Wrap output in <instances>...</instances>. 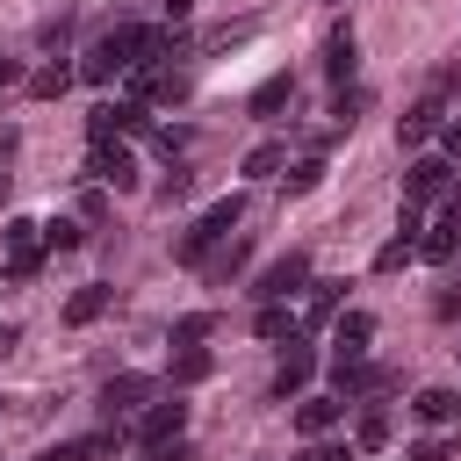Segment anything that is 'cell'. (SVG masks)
I'll list each match as a JSON object with an SVG mask.
<instances>
[{"label":"cell","mask_w":461,"mask_h":461,"mask_svg":"<svg viewBox=\"0 0 461 461\" xmlns=\"http://www.w3.org/2000/svg\"><path fill=\"white\" fill-rule=\"evenodd\" d=\"M115 130H122V137H144V130H151V108L130 94V101H101V108L86 115V137H94V144H115Z\"/></svg>","instance_id":"obj_2"},{"label":"cell","mask_w":461,"mask_h":461,"mask_svg":"<svg viewBox=\"0 0 461 461\" xmlns=\"http://www.w3.org/2000/svg\"><path fill=\"white\" fill-rule=\"evenodd\" d=\"M353 447H360V454H382V447H389V418H382V411H360V432H353Z\"/></svg>","instance_id":"obj_23"},{"label":"cell","mask_w":461,"mask_h":461,"mask_svg":"<svg viewBox=\"0 0 461 461\" xmlns=\"http://www.w3.org/2000/svg\"><path fill=\"white\" fill-rule=\"evenodd\" d=\"M295 461H353V447H339V439H310Z\"/></svg>","instance_id":"obj_30"},{"label":"cell","mask_w":461,"mask_h":461,"mask_svg":"<svg viewBox=\"0 0 461 461\" xmlns=\"http://www.w3.org/2000/svg\"><path fill=\"white\" fill-rule=\"evenodd\" d=\"M288 101H295V79H288V72H274V79L252 94V115H274V108H288Z\"/></svg>","instance_id":"obj_17"},{"label":"cell","mask_w":461,"mask_h":461,"mask_svg":"<svg viewBox=\"0 0 461 461\" xmlns=\"http://www.w3.org/2000/svg\"><path fill=\"white\" fill-rule=\"evenodd\" d=\"M194 14V0H166V22H187Z\"/></svg>","instance_id":"obj_37"},{"label":"cell","mask_w":461,"mask_h":461,"mask_svg":"<svg viewBox=\"0 0 461 461\" xmlns=\"http://www.w3.org/2000/svg\"><path fill=\"white\" fill-rule=\"evenodd\" d=\"M151 461H194V447L187 439H166V447H151Z\"/></svg>","instance_id":"obj_34"},{"label":"cell","mask_w":461,"mask_h":461,"mask_svg":"<svg viewBox=\"0 0 461 461\" xmlns=\"http://www.w3.org/2000/svg\"><path fill=\"white\" fill-rule=\"evenodd\" d=\"M130 432H137L144 447H166V439H180V432H187V403H180V396H166V403H151Z\"/></svg>","instance_id":"obj_6"},{"label":"cell","mask_w":461,"mask_h":461,"mask_svg":"<svg viewBox=\"0 0 461 461\" xmlns=\"http://www.w3.org/2000/svg\"><path fill=\"white\" fill-rule=\"evenodd\" d=\"M454 252H461V223H439V230L418 238V259H425V267H447Z\"/></svg>","instance_id":"obj_15"},{"label":"cell","mask_w":461,"mask_h":461,"mask_svg":"<svg viewBox=\"0 0 461 461\" xmlns=\"http://www.w3.org/2000/svg\"><path fill=\"white\" fill-rule=\"evenodd\" d=\"M108 295H115V288H101V281H86V288H72V295H65V324H94V317L108 310Z\"/></svg>","instance_id":"obj_13"},{"label":"cell","mask_w":461,"mask_h":461,"mask_svg":"<svg viewBox=\"0 0 461 461\" xmlns=\"http://www.w3.org/2000/svg\"><path fill=\"white\" fill-rule=\"evenodd\" d=\"M295 288H310V252H281V259L252 281V295H259V303H288Z\"/></svg>","instance_id":"obj_3"},{"label":"cell","mask_w":461,"mask_h":461,"mask_svg":"<svg viewBox=\"0 0 461 461\" xmlns=\"http://www.w3.org/2000/svg\"><path fill=\"white\" fill-rule=\"evenodd\" d=\"M209 367H216V360H209L202 346H180V353H173V382H209Z\"/></svg>","instance_id":"obj_22"},{"label":"cell","mask_w":461,"mask_h":461,"mask_svg":"<svg viewBox=\"0 0 461 461\" xmlns=\"http://www.w3.org/2000/svg\"><path fill=\"white\" fill-rule=\"evenodd\" d=\"M411 411H418L425 425H454V418H461V396H454V389H418Z\"/></svg>","instance_id":"obj_14"},{"label":"cell","mask_w":461,"mask_h":461,"mask_svg":"<svg viewBox=\"0 0 461 461\" xmlns=\"http://www.w3.org/2000/svg\"><path fill=\"white\" fill-rule=\"evenodd\" d=\"M122 439H130V432H122V425H108V432H94V439H86V454H94V461H115V454H122Z\"/></svg>","instance_id":"obj_29"},{"label":"cell","mask_w":461,"mask_h":461,"mask_svg":"<svg viewBox=\"0 0 461 461\" xmlns=\"http://www.w3.org/2000/svg\"><path fill=\"white\" fill-rule=\"evenodd\" d=\"M339 288H346V281H310V317H303V324H331V317H339Z\"/></svg>","instance_id":"obj_19"},{"label":"cell","mask_w":461,"mask_h":461,"mask_svg":"<svg viewBox=\"0 0 461 461\" xmlns=\"http://www.w3.org/2000/svg\"><path fill=\"white\" fill-rule=\"evenodd\" d=\"M339 418H346L339 396H303V403H295V432H303V439H324Z\"/></svg>","instance_id":"obj_8"},{"label":"cell","mask_w":461,"mask_h":461,"mask_svg":"<svg viewBox=\"0 0 461 461\" xmlns=\"http://www.w3.org/2000/svg\"><path fill=\"white\" fill-rule=\"evenodd\" d=\"M331 339H339V353H367V339H375V317H367V310H346Z\"/></svg>","instance_id":"obj_16"},{"label":"cell","mask_w":461,"mask_h":461,"mask_svg":"<svg viewBox=\"0 0 461 461\" xmlns=\"http://www.w3.org/2000/svg\"><path fill=\"white\" fill-rule=\"evenodd\" d=\"M439 122H447V108H439V94H425V101H418V108H411V115L396 122V137H403V144H425V137H432Z\"/></svg>","instance_id":"obj_10"},{"label":"cell","mask_w":461,"mask_h":461,"mask_svg":"<svg viewBox=\"0 0 461 461\" xmlns=\"http://www.w3.org/2000/svg\"><path fill=\"white\" fill-rule=\"evenodd\" d=\"M360 108H367V86H339V94H331V115H339V130H346Z\"/></svg>","instance_id":"obj_26"},{"label":"cell","mask_w":461,"mask_h":461,"mask_svg":"<svg viewBox=\"0 0 461 461\" xmlns=\"http://www.w3.org/2000/svg\"><path fill=\"white\" fill-rule=\"evenodd\" d=\"M151 396V375H115L108 389H101V411H108V425H122V411H137Z\"/></svg>","instance_id":"obj_7"},{"label":"cell","mask_w":461,"mask_h":461,"mask_svg":"<svg viewBox=\"0 0 461 461\" xmlns=\"http://www.w3.org/2000/svg\"><path fill=\"white\" fill-rule=\"evenodd\" d=\"M454 447H461V439H425V447H411L403 461H454Z\"/></svg>","instance_id":"obj_32"},{"label":"cell","mask_w":461,"mask_h":461,"mask_svg":"<svg viewBox=\"0 0 461 461\" xmlns=\"http://www.w3.org/2000/svg\"><path fill=\"white\" fill-rule=\"evenodd\" d=\"M65 86H72V65H43V72H29V94H36V101H58Z\"/></svg>","instance_id":"obj_21"},{"label":"cell","mask_w":461,"mask_h":461,"mask_svg":"<svg viewBox=\"0 0 461 461\" xmlns=\"http://www.w3.org/2000/svg\"><path fill=\"white\" fill-rule=\"evenodd\" d=\"M432 310H439V317H447V324H454V317H461V288H447V295H439V303H432Z\"/></svg>","instance_id":"obj_35"},{"label":"cell","mask_w":461,"mask_h":461,"mask_svg":"<svg viewBox=\"0 0 461 461\" xmlns=\"http://www.w3.org/2000/svg\"><path fill=\"white\" fill-rule=\"evenodd\" d=\"M353 58H360V36H353V29L339 22V29L324 36V72H331V79L346 86V79H353Z\"/></svg>","instance_id":"obj_9"},{"label":"cell","mask_w":461,"mask_h":461,"mask_svg":"<svg viewBox=\"0 0 461 461\" xmlns=\"http://www.w3.org/2000/svg\"><path fill=\"white\" fill-rule=\"evenodd\" d=\"M86 180H101V187L130 194V187H137V158H130V144H94V158H86Z\"/></svg>","instance_id":"obj_5"},{"label":"cell","mask_w":461,"mask_h":461,"mask_svg":"<svg viewBox=\"0 0 461 461\" xmlns=\"http://www.w3.org/2000/svg\"><path fill=\"white\" fill-rule=\"evenodd\" d=\"M317 180H324V158H295L288 166V194H310Z\"/></svg>","instance_id":"obj_27"},{"label":"cell","mask_w":461,"mask_h":461,"mask_svg":"<svg viewBox=\"0 0 461 461\" xmlns=\"http://www.w3.org/2000/svg\"><path fill=\"white\" fill-rule=\"evenodd\" d=\"M252 331H259V339H295V317H288V303H259Z\"/></svg>","instance_id":"obj_20"},{"label":"cell","mask_w":461,"mask_h":461,"mask_svg":"<svg viewBox=\"0 0 461 461\" xmlns=\"http://www.w3.org/2000/svg\"><path fill=\"white\" fill-rule=\"evenodd\" d=\"M245 252H252V245H245V238H230V252H223V259H216V267H209V274H216V281H230V274H238V267H245Z\"/></svg>","instance_id":"obj_31"},{"label":"cell","mask_w":461,"mask_h":461,"mask_svg":"<svg viewBox=\"0 0 461 461\" xmlns=\"http://www.w3.org/2000/svg\"><path fill=\"white\" fill-rule=\"evenodd\" d=\"M209 331H216V317H209V310H187V317L173 324V346H194V339H209Z\"/></svg>","instance_id":"obj_25"},{"label":"cell","mask_w":461,"mask_h":461,"mask_svg":"<svg viewBox=\"0 0 461 461\" xmlns=\"http://www.w3.org/2000/svg\"><path fill=\"white\" fill-rule=\"evenodd\" d=\"M36 461H94V454H86V439H58V447L36 454Z\"/></svg>","instance_id":"obj_33"},{"label":"cell","mask_w":461,"mask_h":461,"mask_svg":"<svg viewBox=\"0 0 461 461\" xmlns=\"http://www.w3.org/2000/svg\"><path fill=\"white\" fill-rule=\"evenodd\" d=\"M447 223H461V187H447Z\"/></svg>","instance_id":"obj_38"},{"label":"cell","mask_w":461,"mask_h":461,"mask_svg":"<svg viewBox=\"0 0 461 461\" xmlns=\"http://www.w3.org/2000/svg\"><path fill=\"white\" fill-rule=\"evenodd\" d=\"M281 166H288V151H281V144H252V151H245V180H274Z\"/></svg>","instance_id":"obj_18"},{"label":"cell","mask_w":461,"mask_h":461,"mask_svg":"<svg viewBox=\"0 0 461 461\" xmlns=\"http://www.w3.org/2000/svg\"><path fill=\"white\" fill-rule=\"evenodd\" d=\"M209 245H216V238H202V230H180L173 259H180V267H202V259H209Z\"/></svg>","instance_id":"obj_28"},{"label":"cell","mask_w":461,"mask_h":461,"mask_svg":"<svg viewBox=\"0 0 461 461\" xmlns=\"http://www.w3.org/2000/svg\"><path fill=\"white\" fill-rule=\"evenodd\" d=\"M7 79H14V58H0V86H7Z\"/></svg>","instance_id":"obj_40"},{"label":"cell","mask_w":461,"mask_h":461,"mask_svg":"<svg viewBox=\"0 0 461 461\" xmlns=\"http://www.w3.org/2000/svg\"><path fill=\"white\" fill-rule=\"evenodd\" d=\"M439 144H447V151H461V122H439Z\"/></svg>","instance_id":"obj_36"},{"label":"cell","mask_w":461,"mask_h":461,"mask_svg":"<svg viewBox=\"0 0 461 461\" xmlns=\"http://www.w3.org/2000/svg\"><path fill=\"white\" fill-rule=\"evenodd\" d=\"M238 216H245V194H223V202H209V209L194 216V230H202V238H230Z\"/></svg>","instance_id":"obj_11"},{"label":"cell","mask_w":461,"mask_h":461,"mask_svg":"<svg viewBox=\"0 0 461 461\" xmlns=\"http://www.w3.org/2000/svg\"><path fill=\"white\" fill-rule=\"evenodd\" d=\"M310 375H317V360L295 346V353H281V367H274V396H303L310 389Z\"/></svg>","instance_id":"obj_12"},{"label":"cell","mask_w":461,"mask_h":461,"mask_svg":"<svg viewBox=\"0 0 461 461\" xmlns=\"http://www.w3.org/2000/svg\"><path fill=\"white\" fill-rule=\"evenodd\" d=\"M14 339H22V331H14V324H0V353H14Z\"/></svg>","instance_id":"obj_39"},{"label":"cell","mask_w":461,"mask_h":461,"mask_svg":"<svg viewBox=\"0 0 461 461\" xmlns=\"http://www.w3.org/2000/svg\"><path fill=\"white\" fill-rule=\"evenodd\" d=\"M7 281L22 288V281H36L43 274V223H29V216H7Z\"/></svg>","instance_id":"obj_1"},{"label":"cell","mask_w":461,"mask_h":461,"mask_svg":"<svg viewBox=\"0 0 461 461\" xmlns=\"http://www.w3.org/2000/svg\"><path fill=\"white\" fill-rule=\"evenodd\" d=\"M447 187H454V166H447V158H418V166L403 173V209L447 202Z\"/></svg>","instance_id":"obj_4"},{"label":"cell","mask_w":461,"mask_h":461,"mask_svg":"<svg viewBox=\"0 0 461 461\" xmlns=\"http://www.w3.org/2000/svg\"><path fill=\"white\" fill-rule=\"evenodd\" d=\"M72 245H86V230H79V223H65V216H58V223H43V252H72Z\"/></svg>","instance_id":"obj_24"}]
</instances>
